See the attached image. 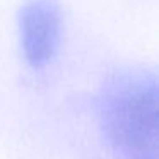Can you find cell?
Segmentation results:
<instances>
[{
	"instance_id": "cell-1",
	"label": "cell",
	"mask_w": 159,
	"mask_h": 159,
	"mask_svg": "<svg viewBox=\"0 0 159 159\" xmlns=\"http://www.w3.org/2000/svg\"><path fill=\"white\" fill-rule=\"evenodd\" d=\"M104 135L123 159H159V86L154 72L118 69L98 96Z\"/></svg>"
},
{
	"instance_id": "cell-2",
	"label": "cell",
	"mask_w": 159,
	"mask_h": 159,
	"mask_svg": "<svg viewBox=\"0 0 159 159\" xmlns=\"http://www.w3.org/2000/svg\"><path fill=\"white\" fill-rule=\"evenodd\" d=\"M21 50L28 65L45 69L57 55L63 31V14L57 0H28L17 16Z\"/></svg>"
}]
</instances>
